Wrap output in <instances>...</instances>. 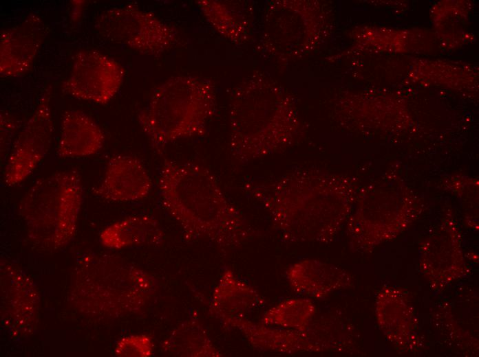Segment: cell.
Here are the masks:
<instances>
[{"instance_id":"5","label":"cell","mask_w":479,"mask_h":357,"mask_svg":"<svg viewBox=\"0 0 479 357\" xmlns=\"http://www.w3.org/2000/svg\"><path fill=\"white\" fill-rule=\"evenodd\" d=\"M230 148L245 164L276 152L292 139L298 128L292 106L268 97L259 81L251 80L235 93L230 107Z\"/></svg>"},{"instance_id":"14","label":"cell","mask_w":479,"mask_h":357,"mask_svg":"<svg viewBox=\"0 0 479 357\" xmlns=\"http://www.w3.org/2000/svg\"><path fill=\"white\" fill-rule=\"evenodd\" d=\"M264 301L253 286L226 268L215 286L209 303V313L222 321L234 317H246L263 306Z\"/></svg>"},{"instance_id":"19","label":"cell","mask_w":479,"mask_h":357,"mask_svg":"<svg viewBox=\"0 0 479 357\" xmlns=\"http://www.w3.org/2000/svg\"><path fill=\"white\" fill-rule=\"evenodd\" d=\"M315 312V306L310 299L290 298L265 312L260 322L265 325L304 331L312 322Z\"/></svg>"},{"instance_id":"11","label":"cell","mask_w":479,"mask_h":357,"mask_svg":"<svg viewBox=\"0 0 479 357\" xmlns=\"http://www.w3.org/2000/svg\"><path fill=\"white\" fill-rule=\"evenodd\" d=\"M220 322L226 328L239 330L254 348L262 351L295 354L319 352L326 347L312 322L304 331L256 323L246 317L229 318Z\"/></svg>"},{"instance_id":"22","label":"cell","mask_w":479,"mask_h":357,"mask_svg":"<svg viewBox=\"0 0 479 357\" xmlns=\"http://www.w3.org/2000/svg\"><path fill=\"white\" fill-rule=\"evenodd\" d=\"M0 125H1V152L3 156L4 152H6V145H8L7 141H10V136L13 133V130L15 129V122L9 116L8 114L5 113H1L0 115Z\"/></svg>"},{"instance_id":"3","label":"cell","mask_w":479,"mask_h":357,"mask_svg":"<svg viewBox=\"0 0 479 357\" xmlns=\"http://www.w3.org/2000/svg\"><path fill=\"white\" fill-rule=\"evenodd\" d=\"M158 288L155 277L125 259L89 253L72 273L68 301L84 316L114 319L142 310Z\"/></svg>"},{"instance_id":"6","label":"cell","mask_w":479,"mask_h":357,"mask_svg":"<svg viewBox=\"0 0 479 357\" xmlns=\"http://www.w3.org/2000/svg\"><path fill=\"white\" fill-rule=\"evenodd\" d=\"M83 194L76 170L58 171L35 182L19 204L31 242L50 251L68 244L76 231Z\"/></svg>"},{"instance_id":"12","label":"cell","mask_w":479,"mask_h":357,"mask_svg":"<svg viewBox=\"0 0 479 357\" xmlns=\"http://www.w3.org/2000/svg\"><path fill=\"white\" fill-rule=\"evenodd\" d=\"M49 31L48 25L33 13L4 30L0 36L1 75L17 77L29 71Z\"/></svg>"},{"instance_id":"21","label":"cell","mask_w":479,"mask_h":357,"mask_svg":"<svg viewBox=\"0 0 479 357\" xmlns=\"http://www.w3.org/2000/svg\"><path fill=\"white\" fill-rule=\"evenodd\" d=\"M154 344L147 334L122 337L116 344L114 352L118 356L148 357L153 354Z\"/></svg>"},{"instance_id":"16","label":"cell","mask_w":479,"mask_h":357,"mask_svg":"<svg viewBox=\"0 0 479 357\" xmlns=\"http://www.w3.org/2000/svg\"><path fill=\"white\" fill-rule=\"evenodd\" d=\"M290 288L299 295L321 299L346 284L348 277L339 269L313 259L291 264L286 271Z\"/></svg>"},{"instance_id":"1","label":"cell","mask_w":479,"mask_h":357,"mask_svg":"<svg viewBox=\"0 0 479 357\" xmlns=\"http://www.w3.org/2000/svg\"><path fill=\"white\" fill-rule=\"evenodd\" d=\"M244 189L268 214L280 238L290 243L330 240L356 194L351 178L312 168H296Z\"/></svg>"},{"instance_id":"18","label":"cell","mask_w":479,"mask_h":357,"mask_svg":"<svg viewBox=\"0 0 479 357\" xmlns=\"http://www.w3.org/2000/svg\"><path fill=\"white\" fill-rule=\"evenodd\" d=\"M162 350L171 356L184 357L221 356L206 330L197 319H189L174 329L162 342Z\"/></svg>"},{"instance_id":"8","label":"cell","mask_w":479,"mask_h":357,"mask_svg":"<svg viewBox=\"0 0 479 357\" xmlns=\"http://www.w3.org/2000/svg\"><path fill=\"white\" fill-rule=\"evenodd\" d=\"M51 95L52 87L49 85L12 146L3 174V181L8 186L25 180L50 150L54 131Z\"/></svg>"},{"instance_id":"20","label":"cell","mask_w":479,"mask_h":357,"mask_svg":"<svg viewBox=\"0 0 479 357\" xmlns=\"http://www.w3.org/2000/svg\"><path fill=\"white\" fill-rule=\"evenodd\" d=\"M195 3L211 26L225 36L237 41L244 27L224 4L217 1L198 0Z\"/></svg>"},{"instance_id":"4","label":"cell","mask_w":479,"mask_h":357,"mask_svg":"<svg viewBox=\"0 0 479 357\" xmlns=\"http://www.w3.org/2000/svg\"><path fill=\"white\" fill-rule=\"evenodd\" d=\"M215 108V89L209 80L181 75L158 86L137 119L152 149L161 154L175 141L204 133Z\"/></svg>"},{"instance_id":"2","label":"cell","mask_w":479,"mask_h":357,"mask_svg":"<svg viewBox=\"0 0 479 357\" xmlns=\"http://www.w3.org/2000/svg\"><path fill=\"white\" fill-rule=\"evenodd\" d=\"M158 187L164 208L187 240L209 241L227 253L259 235L202 165L165 159Z\"/></svg>"},{"instance_id":"17","label":"cell","mask_w":479,"mask_h":357,"mask_svg":"<svg viewBox=\"0 0 479 357\" xmlns=\"http://www.w3.org/2000/svg\"><path fill=\"white\" fill-rule=\"evenodd\" d=\"M164 238L158 221L148 215H134L105 227L100 241L105 247L118 250L133 246H157Z\"/></svg>"},{"instance_id":"10","label":"cell","mask_w":479,"mask_h":357,"mask_svg":"<svg viewBox=\"0 0 479 357\" xmlns=\"http://www.w3.org/2000/svg\"><path fill=\"white\" fill-rule=\"evenodd\" d=\"M0 268L2 325L14 337L28 336L37 326L38 290L31 278L14 264L1 261Z\"/></svg>"},{"instance_id":"7","label":"cell","mask_w":479,"mask_h":357,"mask_svg":"<svg viewBox=\"0 0 479 357\" xmlns=\"http://www.w3.org/2000/svg\"><path fill=\"white\" fill-rule=\"evenodd\" d=\"M94 27L107 41L149 56H160L178 42L173 26L133 4L102 12Z\"/></svg>"},{"instance_id":"9","label":"cell","mask_w":479,"mask_h":357,"mask_svg":"<svg viewBox=\"0 0 479 357\" xmlns=\"http://www.w3.org/2000/svg\"><path fill=\"white\" fill-rule=\"evenodd\" d=\"M124 76V68L116 60L96 50H81L61 88L75 98L105 104L119 91Z\"/></svg>"},{"instance_id":"13","label":"cell","mask_w":479,"mask_h":357,"mask_svg":"<svg viewBox=\"0 0 479 357\" xmlns=\"http://www.w3.org/2000/svg\"><path fill=\"white\" fill-rule=\"evenodd\" d=\"M151 187L142 162L136 157L120 154L109 159L103 178L92 192L107 200L127 203L147 197Z\"/></svg>"},{"instance_id":"15","label":"cell","mask_w":479,"mask_h":357,"mask_svg":"<svg viewBox=\"0 0 479 357\" xmlns=\"http://www.w3.org/2000/svg\"><path fill=\"white\" fill-rule=\"evenodd\" d=\"M105 135L89 116L77 110L64 113L56 154L61 158L93 155L103 146Z\"/></svg>"}]
</instances>
